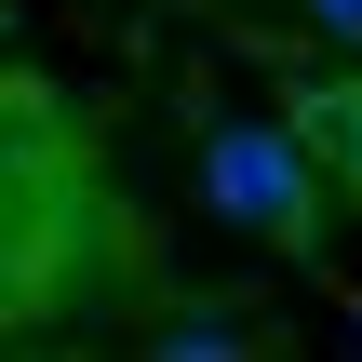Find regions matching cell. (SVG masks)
<instances>
[{
    "label": "cell",
    "instance_id": "1",
    "mask_svg": "<svg viewBox=\"0 0 362 362\" xmlns=\"http://www.w3.org/2000/svg\"><path fill=\"white\" fill-rule=\"evenodd\" d=\"M202 188H215V215H242L255 242H309V228H322V148L282 134V121H215Z\"/></svg>",
    "mask_w": 362,
    "mask_h": 362
},
{
    "label": "cell",
    "instance_id": "2",
    "mask_svg": "<svg viewBox=\"0 0 362 362\" xmlns=\"http://www.w3.org/2000/svg\"><path fill=\"white\" fill-rule=\"evenodd\" d=\"M309 121H322V148H336V161H349V188H362V81H349V94H322V107H309Z\"/></svg>",
    "mask_w": 362,
    "mask_h": 362
},
{
    "label": "cell",
    "instance_id": "3",
    "mask_svg": "<svg viewBox=\"0 0 362 362\" xmlns=\"http://www.w3.org/2000/svg\"><path fill=\"white\" fill-rule=\"evenodd\" d=\"M161 349H175V362H215V349H242V336H228V322H215V309H188V322H175V336H161Z\"/></svg>",
    "mask_w": 362,
    "mask_h": 362
},
{
    "label": "cell",
    "instance_id": "4",
    "mask_svg": "<svg viewBox=\"0 0 362 362\" xmlns=\"http://www.w3.org/2000/svg\"><path fill=\"white\" fill-rule=\"evenodd\" d=\"M309 13H322V27H336V40H362V0H309Z\"/></svg>",
    "mask_w": 362,
    "mask_h": 362
}]
</instances>
